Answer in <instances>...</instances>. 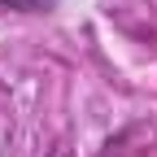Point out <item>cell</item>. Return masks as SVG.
Returning <instances> with one entry per match:
<instances>
[{"instance_id": "obj_1", "label": "cell", "mask_w": 157, "mask_h": 157, "mask_svg": "<svg viewBox=\"0 0 157 157\" xmlns=\"http://www.w3.org/2000/svg\"><path fill=\"white\" fill-rule=\"evenodd\" d=\"M0 9H13V13H48V9H57V0H0Z\"/></svg>"}]
</instances>
